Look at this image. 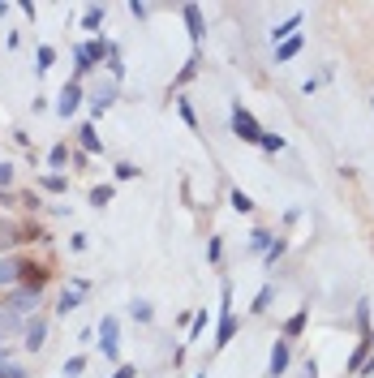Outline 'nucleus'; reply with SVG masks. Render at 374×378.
I'll use <instances>...</instances> for the list:
<instances>
[{"label": "nucleus", "instance_id": "nucleus-41", "mask_svg": "<svg viewBox=\"0 0 374 378\" xmlns=\"http://www.w3.org/2000/svg\"><path fill=\"white\" fill-rule=\"evenodd\" d=\"M130 13H134V17H138V22H142V17H146V13H151V5H138V0H130Z\"/></svg>", "mask_w": 374, "mask_h": 378}, {"label": "nucleus", "instance_id": "nucleus-45", "mask_svg": "<svg viewBox=\"0 0 374 378\" xmlns=\"http://www.w3.org/2000/svg\"><path fill=\"white\" fill-rule=\"evenodd\" d=\"M0 203H9V198H5V194H0Z\"/></svg>", "mask_w": 374, "mask_h": 378}, {"label": "nucleus", "instance_id": "nucleus-24", "mask_svg": "<svg viewBox=\"0 0 374 378\" xmlns=\"http://www.w3.org/2000/svg\"><path fill=\"white\" fill-rule=\"evenodd\" d=\"M271 297H276V288L263 284V288H258V297H254V306H249V314H263V310L271 306Z\"/></svg>", "mask_w": 374, "mask_h": 378}, {"label": "nucleus", "instance_id": "nucleus-10", "mask_svg": "<svg viewBox=\"0 0 374 378\" xmlns=\"http://www.w3.org/2000/svg\"><path fill=\"white\" fill-rule=\"evenodd\" d=\"M370 348H374V336H361L357 348H353V357H348V374H361V365H366V357H370Z\"/></svg>", "mask_w": 374, "mask_h": 378}, {"label": "nucleus", "instance_id": "nucleus-25", "mask_svg": "<svg viewBox=\"0 0 374 378\" xmlns=\"http://www.w3.org/2000/svg\"><path fill=\"white\" fill-rule=\"evenodd\" d=\"M130 314H134L138 322H151V318H155V310H151V301H130Z\"/></svg>", "mask_w": 374, "mask_h": 378}, {"label": "nucleus", "instance_id": "nucleus-35", "mask_svg": "<svg viewBox=\"0 0 374 378\" xmlns=\"http://www.w3.org/2000/svg\"><path fill=\"white\" fill-rule=\"evenodd\" d=\"M69 159V146H52V155H47V164H52V168H61Z\"/></svg>", "mask_w": 374, "mask_h": 378}, {"label": "nucleus", "instance_id": "nucleus-28", "mask_svg": "<svg viewBox=\"0 0 374 378\" xmlns=\"http://www.w3.org/2000/svg\"><path fill=\"white\" fill-rule=\"evenodd\" d=\"M284 249H288V241H271V249L263 254V258H267V267H276V262L284 258Z\"/></svg>", "mask_w": 374, "mask_h": 378}, {"label": "nucleus", "instance_id": "nucleus-34", "mask_svg": "<svg viewBox=\"0 0 374 378\" xmlns=\"http://www.w3.org/2000/svg\"><path fill=\"white\" fill-rule=\"evenodd\" d=\"M13 185V164H5V159H0V194H5Z\"/></svg>", "mask_w": 374, "mask_h": 378}, {"label": "nucleus", "instance_id": "nucleus-7", "mask_svg": "<svg viewBox=\"0 0 374 378\" xmlns=\"http://www.w3.org/2000/svg\"><path fill=\"white\" fill-rule=\"evenodd\" d=\"M112 104H116V82H104V86L91 95V116H104Z\"/></svg>", "mask_w": 374, "mask_h": 378}, {"label": "nucleus", "instance_id": "nucleus-14", "mask_svg": "<svg viewBox=\"0 0 374 378\" xmlns=\"http://www.w3.org/2000/svg\"><path fill=\"white\" fill-rule=\"evenodd\" d=\"M78 142H82V155H99V150H104V142H99V134H95V125H82Z\"/></svg>", "mask_w": 374, "mask_h": 378}, {"label": "nucleus", "instance_id": "nucleus-18", "mask_svg": "<svg viewBox=\"0 0 374 378\" xmlns=\"http://www.w3.org/2000/svg\"><path fill=\"white\" fill-rule=\"evenodd\" d=\"M228 203H233L237 215H249V211H254V198H249L245 189H233V194H228Z\"/></svg>", "mask_w": 374, "mask_h": 378}, {"label": "nucleus", "instance_id": "nucleus-13", "mask_svg": "<svg viewBox=\"0 0 374 378\" xmlns=\"http://www.w3.org/2000/svg\"><path fill=\"white\" fill-rule=\"evenodd\" d=\"M43 344H47V322H43V318H35V322L26 326V348H31V352H39Z\"/></svg>", "mask_w": 374, "mask_h": 378}, {"label": "nucleus", "instance_id": "nucleus-9", "mask_svg": "<svg viewBox=\"0 0 374 378\" xmlns=\"http://www.w3.org/2000/svg\"><path fill=\"white\" fill-rule=\"evenodd\" d=\"M82 292H86V280H73V284L61 292V306H56V310H61V314H73V310L82 306Z\"/></svg>", "mask_w": 374, "mask_h": 378}, {"label": "nucleus", "instance_id": "nucleus-36", "mask_svg": "<svg viewBox=\"0 0 374 378\" xmlns=\"http://www.w3.org/2000/svg\"><path fill=\"white\" fill-rule=\"evenodd\" d=\"M134 176H138L134 164H116V181H134Z\"/></svg>", "mask_w": 374, "mask_h": 378}, {"label": "nucleus", "instance_id": "nucleus-21", "mask_svg": "<svg viewBox=\"0 0 374 378\" xmlns=\"http://www.w3.org/2000/svg\"><path fill=\"white\" fill-rule=\"evenodd\" d=\"M306 318H310V310H297V314L284 322V336H288V340H293V336H302V331H306Z\"/></svg>", "mask_w": 374, "mask_h": 378}, {"label": "nucleus", "instance_id": "nucleus-8", "mask_svg": "<svg viewBox=\"0 0 374 378\" xmlns=\"http://www.w3.org/2000/svg\"><path fill=\"white\" fill-rule=\"evenodd\" d=\"M284 370H288V340H276V348L267 357V378H280Z\"/></svg>", "mask_w": 374, "mask_h": 378}, {"label": "nucleus", "instance_id": "nucleus-2", "mask_svg": "<svg viewBox=\"0 0 374 378\" xmlns=\"http://www.w3.org/2000/svg\"><path fill=\"white\" fill-rule=\"evenodd\" d=\"M237 336V314H233V284H224V306H219V331H215V348H224Z\"/></svg>", "mask_w": 374, "mask_h": 378}, {"label": "nucleus", "instance_id": "nucleus-17", "mask_svg": "<svg viewBox=\"0 0 374 378\" xmlns=\"http://www.w3.org/2000/svg\"><path fill=\"white\" fill-rule=\"evenodd\" d=\"M39 189H47V194H65L69 181H65L61 172H47V176H39Z\"/></svg>", "mask_w": 374, "mask_h": 378}, {"label": "nucleus", "instance_id": "nucleus-19", "mask_svg": "<svg viewBox=\"0 0 374 378\" xmlns=\"http://www.w3.org/2000/svg\"><path fill=\"white\" fill-rule=\"evenodd\" d=\"M271 241H276V237H271L267 228H254V233H249V249H254V254H267Z\"/></svg>", "mask_w": 374, "mask_h": 378}, {"label": "nucleus", "instance_id": "nucleus-3", "mask_svg": "<svg viewBox=\"0 0 374 378\" xmlns=\"http://www.w3.org/2000/svg\"><path fill=\"white\" fill-rule=\"evenodd\" d=\"M99 348H104L108 361H120V331L112 314H104V322H99Z\"/></svg>", "mask_w": 374, "mask_h": 378}, {"label": "nucleus", "instance_id": "nucleus-27", "mask_svg": "<svg viewBox=\"0 0 374 378\" xmlns=\"http://www.w3.org/2000/svg\"><path fill=\"white\" fill-rule=\"evenodd\" d=\"M357 331L370 336V301H357Z\"/></svg>", "mask_w": 374, "mask_h": 378}, {"label": "nucleus", "instance_id": "nucleus-37", "mask_svg": "<svg viewBox=\"0 0 374 378\" xmlns=\"http://www.w3.org/2000/svg\"><path fill=\"white\" fill-rule=\"evenodd\" d=\"M219 254H224V241H219V237H211V245H207V258H211V262H219Z\"/></svg>", "mask_w": 374, "mask_h": 378}, {"label": "nucleus", "instance_id": "nucleus-39", "mask_svg": "<svg viewBox=\"0 0 374 378\" xmlns=\"http://www.w3.org/2000/svg\"><path fill=\"white\" fill-rule=\"evenodd\" d=\"M22 207H31V211H39V194H35V189H26V194H22Z\"/></svg>", "mask_w": 374, "mask_h": 378}, {"label": "nucleus", "instance_id": "nucleus-12", "mask_svg": "<svg viewBox=\"0 0 374 378\" xmlns=\"http://www.w3.org/2000/svg\"><path fill=\"white\" fill-rule=\"evenodd\" d=\"M181 17L189 26V39L198 43V39H203V9H198V5H181Z\"/></svg>", "mask_w": 374, "mask_h": 378}, {"label": "nucleus", "instance_id": "nucleus-23", "mask_svg": "<svg viewBox=\"0 0 374 378\" xmlns=\"http://www.w3.org/2000/svg\"><path fill=\"white\" fill-rule=\"evenodd\" d=\"M13 284H17V262L0 258V288H13Z\"/></svg>", "mask_w": 374, "mask_h": 378}, {"label": "nucleus", "instance_id": "nucleus-46", "mask_svg": "<svg viewBox=\"0 0 374 378\" xmlns=\"http://www.w3.org/2000/svg\"><path fill=\"white\" fill-rule=\"evenodd\" d=\"M198 378H207V374H198Z\"/></svg>", "mask_w": 374, "mask_h": 378}, {"label": "nucleus", "instance_id": "nucleus-20", "mask_svg": "<svg viewBox=\"0 0 374 378\" xmlns=\"http://www.w3.org/2000/svg\"><path fill=\"white\" fill-rule=\"evenodd\" d=\"M112 198H116V189H112V185H95V189H91V207L104 211V207L112 203Z\"/></svg>", "mask_w": 374, "mask_h": 378}, {"label": "nucleus", "instance_id": "nucleus-43", "mask_svg": "<svg viewBox=\"0 0 374 378\" xmlns=\"http://www.w3.org/2000/svg\"><path fill=\"white\" fill-rule=\"evenodd\" d=\"M177 108H181V116H185V125H198V116H194V108L185 104V99H181V104H177Z\"/></svg>", "mask_w": 374, "mask_h": 378}, {"label": "nucleus", "instance_id": "nucleus-4", "mask_svg": "<svg viewBox=\"0 0 374 378\" xmlns=\"http://www.w3.org/2000/svg\"><path fill=\"white\" fill-rule=\"evenodd\" d=\"M43 284H47V267H39V262H17V288L39 292Z\"/></svg>", "mask_w": 374, "mask_h": 378}, {"label": "nucleus", "instance_id": "nucleus-30", "mask_svg": "<svg viewBox=\"0 0 374 378\" xmlns=\"http://www.w3.org/2000/svg\"><path fill=\"white\" fill-rule=\"evenodd\" d=\"M263 150H267V155H276V150H284V138L280 134H263V142H258Z\"/></svg>", "mask_w": 374, "mask_h": 378}, {"label": "nucleus", "instance_id": "nucleus-33", "mask_svg": "<svg viewBox=\"0 0 374 378\" xmlns=\"http://www.w3.org/2000/svg\"><path fill=\"white\" fill-rule=\"evenodd\" d=\"M0 378H26V370L13 365V361H0Z\"/></svg>", "mask_w": 374, "mask_h": 378}, {"label": "nucleus", "instance_id": "nucleus-16", "mask_svg": "<svg viewBox=\"0 0 374 378\" xmlns=\"http://www.w3.org/2000/svg\"><path fill=\"white\" fill-rule=\"evenodd\" d=\"M297 52H302V35H293V39H284V43L276 47V65H284V61H293Z\"/></svg>", "mask_w": 374, "mask_h": 378}, {"label": "nucleus", "instance_id": "nucleus-31", "mask_svg": "<svg viewBox=\"0 0 374 378\" xmlns=\"http://www.w3.org/2000/svg\"><path fill=\"white\" fill-rule=\"evenodd\" d=\"M198 65H203V61H198V52H194V56H189V61H185V69H181V73H177V86H181V82H189V78H194V73H198Z\"/></svg>", "mask_w": 374, "mask_h": 378}, {"label": "nucleus", "instance_id": "nucleus-6", "mask_svg": "<svg viewBox=\"0 0 374 378\" xmlns=\"http://www.w3.org/2000/svg\"><path fill=\"white\" fill-rule=\"evenodd\" d=\"M78 108H82V86H78V82H65V86H61V95H56V112L69 120Z\"/></svg>", "mask_w": 374, "mask_h": 378}, {"label": "nucleus", "instance_id": "nucleus-22", "mask_svg": "<svg viewBox=\"0 0 374 378\" xmlns=\"http://www.w3.org/2000/svg\"><path fill=\"white\" fill-rule=\"evenodd\" d=\"M99 26H104V5H91L82 13V31H99Z\"/></svg>", "mask_w": 374, "mask_h": 378}, {"label": "nucleus", "instance_id": "nucleus-26", "mask_svg": "<svg viewBox=\"0 0 374 378\" xmlns=\"http://www.w3.org/2000/svg\"><path fill=\"white\" fill-rule=\"evenodd\" d=\"M82 370H86V357H82V352H73V357L65 361V378H78Z\"/></svg>", "mask_w": 374, "mask_h": 378}, {"label": "nucleus", "instance_id": "nucleus-11", "mask_svg": "<svg viewBox=\"0 0 374 378\" xmlns=\"http://www.w3.org/2000/svg\"><path fill=\"white\" fill-rule=\"evenodd\" d=\"M297 26H302V13H288L280 26H271V43H284V39H293L297 35Z\"/></svg>", "mask_w": 374, "mask_h": 378}, {"label": "nucleus", "instance_id": "nucleus-15", "mask_svg": "<svg viewBox=\"0 0 374 378\" xmlns=\"http://www.w3.org/2000/svg\"><path fill=\"white\" fill-rule=\"evenodd\" d=\"M22 237H17V223L13 219H0V254H5V249H13Z\"/></svg>", "mask_w": 374, "mask_h": 378}, {"label": "nucleus", "instance_id": "nucleus-32", "mask_svg": "<svg viewBox=\"0 0 374 378\" xmlns=\"http://www.w3.org/2000/svg\"><path fill=\"white\" fill-rule=\"evenodd\" d=\"M203 331H207V310H198V314H194V322H189V340H198Z\"/></svg>", "mask_w": 374, "mask_h": 378}, {"label": "nucleus", "instance_id": "nucleus-29", "mask_svg": "<svg viewBox=\"0 0 374 378\" xmlns=\"http://www.w3.org/2000/svg\"><path fill=\"white\" fill-rule=\"evenodd\" d=\"M35 61H39L35 69H39V73H47V69H52V61H56V52H52V47H47V43H43V47H39V56H35Z\"/></svg>", "mask_w": 374, "mask_h": 378}, {"label": "nucleus", "instance_id": "nucleus-5", "mask_svg": "<svg viewBox=\"0 0 374 378\" xmlns=\"http://www.w3.org/2000/svg\"><path fill=\"white\" fill-rule=\"evenodd\" d=\"M35 306H39V292H31V288H13V292L5 297V310L17 314V318H22V314H31Z\"/></svg>", "mask_w": 374, "mask_h": 378}, {"label": "nucleus", "instance_id": "nucleus-1", "mask_svg": "<svg viewBox=\"0 0 374 378\" xmlns=\"http://www.w3.org/2000/svg\"><path fill=\"white\" fill-rule=\"evenodd\" d=\"M228 120H233V134H237L241 142H249V146H258V142H263V134H267L263 125L254 120V112L241 108V104H233V116H228Z\"/></svg>", "mask_w": 374, "mask_h": 378}, {"label": "nucleus", "instance_id": "nucleus-40", "mask_svg": "<svg viewBox=\"0 0 374 378\" xmlns=\"http://www.w3.org/2000/svg\"><path fill=\"white\" fill-rule=\"evenodd\" d=\"M302 378H318V361H314V357H306V365H302Z\"/></svg>", "mask_w": 374, "mask_h": 378}, {"label": "nucleus", "instance_id": "nucleus-44", "mask_svg": "<svg viewBox=\"0 0 374 378\" xmlns=\"http://www.w3.org/2000/svg\"><path fill=\"white\" fill-rule=\"evenodd\" d=\"M0 361H9V344L5 340H0Z\"/></svg>", "mask_w": 374, "mask_h": 378}, {"label": "nucleus", "instance_id": "nucleus-38", "mask_svg": "<svg viewBox=\"0 0 374 378\" xmlns=\"http://www.w3.org/2000/svg\"><path fill=\"white\" fill-rule=\"evenodd\" d=\"M13 326H17V314H9V310H5V314H0V336L13 331Z\"/></svg>", "mask_w": 374, "mask_h": 378}, {"label": "nucleus", "instance_id": "nucleus-42", "mask_svg": "<svg viewBox=\"0 0 374 378\" xmlns=\"http://www.w3.org/2000/svg\"><path fill=\"white\" fill-rule=\"evenodd\" d=\"M112 378H138V365H116Z\"/></svg>", "mask_w": 374, "mask_h": 378}]
</instances>
